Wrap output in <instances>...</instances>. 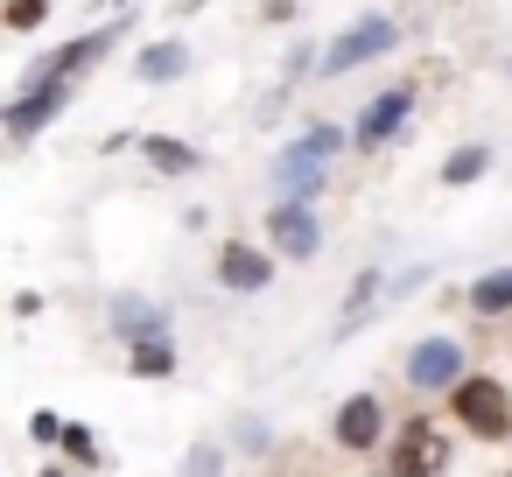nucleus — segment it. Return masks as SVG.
<instances>
[{
	"mask_svg": "<svg viewBox=\"0 0 512 477\" xmlns=\"http://www.w3.org/2000/svg\"><path fill=\"white\" fill-rule=\"evenodd\" d=\"M449 421H456L470 442H505V435H512V393H505V379H491V372L456 379V386H449Z\"/></svg>",
	"mask_w": 512,
	"mask_h": 477,
	"instance_id": "f257e3e1",
	"label": "nucleus"
},
{
	"mask_svg": "<svg viewBox=\"0 0 512 477\" xmlns=\"http://www.w3.org/2000/svg\"><path fill=\"white\" fill-rule=\"evenodd\" d=\"M393 43H400V22H393V15H365V22H351L344 36H330V50L316 57V71H323V78H344V71L372 64V57H386Z\"/></svg>",
	"mask_w": 512,
	"mask_h": 477,
	"instance_id": "f03ea898",
	"label": "nucleus"
},
{
	"mask_svg": "<svg viewBox=\"0 0 512 477\" xmlns=\"http://www.w3.org/2000/svg\"><path fill=\"white\" fill-rule=\"evenodd\" d=\"M330 442H337L344 456H372V449L386 442V400H379V393H351V400L330 414Z\"/></svg>",
	"mask_w": 512,
	"mask_h": 477,
	"instance_id": "7ed1b4c3",
	"label": "nucleus"
},
{
	"mask_svg": "<svg viewBox=\"0 0 512 477\" xmlns=\"http://www.w3.org/2000/svg\"><path fill=\"white\" fill-rule=\"evenodd\" d=\"M386 470H393V477H442V470H449V435H442L435 421H407V428L393 435Z\"/></svg>",
	"mask_w": 512,
	"mask_h": 477,
	"instance_id": "20e7f679",
	"label": "nucleus"
},
{
	"mask_svg": "<svg viewBox=\"0 0 512 477\" xmlns=\"http://www.w3.org/2000/svg\"><path fill=\"white\" fill-rule=\"evenodd\" d=\"M456 379H470L456 337H421V344L407 351V386H414V393H449Z\"/></svg>",
	"mask_w": 512,
	"mask_h": 477,
	"instance_id": "39448f33",
	"label": "nucleus"
},
{
	"mask_svg": "<svg viewBox=\"0 0 512 477\" xmlns=\"http://www.w3.org/2000/svg\"><path fill=\"white\" fill-rule=\"evenodd\" d=\"M267 246H274L281 260H316V246H323V225H316V211H309V204H288V197H274V211H267Z\"/></svg>",
	"mask_w": 512,
	"mask_h": 477,
	"instance_id": "423d86ee",
	"label": "nucleus"
},
{
	"mask_svg": "<svg viewBox=\"0 0 512 477\" xmlns=\"http://www.w3.org/2000/svg\"><path fill=\"white\" fill-rule=\"evenodd\" d=\"M218 281L232 295H260L274 281V246H246V239H225L218 246Z\"/></svg>",
	"mask_w": 512,
	"mask_h": 477,
	"instance_id": "0eeeda50",
	"label": "nucleus"
},
{
	"mask_svg": "<svg viewBox=\"0 0 512 477\" xmlns=\"http://www.w3.org/2000/svg\"><path fill=\"white\" fill-rule=\"evenodd\" d=\"M323 183H330V162L288 141V148H281V162H274V190H281L288 204H316V197H323Z\"/></svg>",
	"mask_w": 512,
	"mask_h": 477,
	"instance_id": "6e6552de",
	"label": "nucleus"
},
{
	"mask_svg": "<svg viewBox=\"0 0 512 477\" xmlns=\"http://www.w3.org/2000/svg\"><path fill=\"white\" fill-rule=\"evenodd\" d=\"M64 99H71V85H36V92H15V99H8V134H15V141L43 134V127L64 113Z\"/></svg>",
	"mask_w": 512,
	"mask_h": 477,
	"instance_id": "1a4fd4ad",
	"label": "nucleus"
},
{
	"mask_svg": "<svg viewBox=\"0 0 512 477\" xmlns=\"http://www.w3.org/2000/svg\"><path fill=\"white\" fill-rule=\"evenodd\" d=\"M407 113H414V85H393V92H379V99L358 113V148H379V141H393V134L407 127Z\"/></svg>",
	"mask_w": 512,
	"mask_h": 477,
	"instance_id": "9d476101",
	"label": "nucleus"
},
{
	"mask_svg": "<svg viewBox=\"0 0 512 477\" xmlns=\"http://www.w3.org/2000/svg\"><path fill=\"white\" fill-rule=\"evenodd\" d=\"M113 330L127 337V344H148V337H169V316L155 309V302H113Z\"/></svg>",
	"mask_w": 512,
	"mask_h": 477,
	"instance_id": "9b49d317",
	"label": "nucleus"
},
{
	"mask_svg": "<svg viewBox=\"0 0 512 477\" xmlns=\"http://www.w3.org/2000/svg\"><path fill=\"white\" fill-rule=\"evenodd\" d=\"M134 71H141V85H169V78L190 71V50H183V43H148Z\"/></svg>",
	"mask_w": 512,
	"mask_h": 477,
	"instance_id": "f8f14e48",
	"label": "nucleus"
},
{
	"mask_svg": "<svg viewBox=\"0 0 512 477\" xmlns=\"http://www.w3.org/2000/svg\"><path fill=\"white\" fill-rule=\"evenodd\" d=\"M470 309L477 316H512V267H491L470 281Z\"/></svg>",
	"mask_w": 512,
	"mask_h": 477,
	"instance_id": "ddd939ff",
	"label": "nucleus"
},
{
	"mask_svg": "<svg viewBox=\"0 0 512 477\" xmlns=\"http://www.w3.org/2000/svg\"><path fill=\"white\" fill-rule=\"evenodd\" d=\"M484 169H491V148H484V141H470V148H449V155H442V183H449V190L477 183Z\"/></svg>",
	"mask_w": 512,
	"mask_h": 477,
	"instance_id": "4468645a",
	"label": "nucleus"
},
{
	"mask_svg": "<svg viewBox=\"0 0 512 477\" xmlns=\"http://www.w3.org/2000/svg\"><path fill=\"white\" fill-rule=\"evenodd\" d=\"M127 372H134V379H169V372H176V344H169V337H148V344H134Z\"/></svg>",
	"mask_w": 512,
	"mask_h": 477,
	"instance_id": "2eb2a0df",
	"label": "nucleus"
},
{
	"mask_svg": "<svg viewBox=\"0 0 512 477\" xmlns=\"http://www.w3.org/2000/svg\"><path fill=\"white\" fill-rule=\"evenodd\" d=\"M141 148H148V162H155L162 176H190V169H197V148H183V141H169V134H148Z\"/></svg>",
	"mask_w": 512,
	"mask_h": 477,
	"instance_id": "dca6fc26",
	"label": "nucleus"
},
{
	"mask_svg": "<svg viewBox=\"0 0 512 477\" xmlns=\"http://www.w3.org/2000/svg\"><path fill=\"white\" fill-rule=\"evenodd\" d=\"M50 8H57V0H8V15H0V22H8L15 36H29V29L50 22Z\"/></svg>",
	"mask_w": 512,
	"mask_h": 477,
	"instance_id": "f3484780",
	"label": "nucleus"
},
{
	"mask_svg": "<svg viewBox=\"0 0 512 477\" xmlns=\"http://www.w3.org/2000/svg\"><path fill=\"white\" fill-rule=\"evenodd\" d=\"M351 141H358V134H344V127H309L295 148H309V155H323V162H330V155H344Z\"/></svg>",
	"mask_w": 512,
	"mask_h": 477,
	"instance_id": "a211bd4d",
	"label": "nucleus"
},
{
	"mask_svg": "<svg viewBox=\"0 0 512 477\" xmlns=\"http://www.w3.org/2000/svg\"><path fill=\"white\" fill-rule=\"evenodd\" d=\"M379 288H386V281H379V267H372V274H358V288H351V302H344V316H337V323H358V316L372 309V295H379Z\"/></svg>",
	"mask_w": 512,
	"mask_h": 477,
	"instance_id": "6ab92c4d",
	"label": "nucleus"
},
{
	"mask_svg": "<svg viewBox=\"0 0 512 477\" xmlns=\"http://www.w3.org/2000/svg\"><path fill=\"white\" fill-rule=\"evenodd\" d=\"M64 449H71V463H85V470H99L106 456H99V442H92V428H64Z\"/></svg>",
	"mask_w": 512,
	"mask_h": 477,
	"instance_id": "aec40b11",
	"label": "nucleus"
},
{
	"mask_svg": "<svg viewBox=\"0 0 512 477\" xmlns=\"http://www.w3.org/2000/svg\"><path fill=\"white\" fill-rule=\"evenodd\" d=\"M183 477H218V449H211V442H197V449H190V463H183Z\"/></svg>",
	"mask_w": 512,
	"mask_h": 477,
	"instance_id": "412c9836",
	"label": "nucleus"
},
{
	"mask_svg": "<svg viewBox=\"0 0 512 477\" xmlns=\"http://www.w3.org/2000/svg\"><path fill=\"white\" fill-rule=\"evenodd\" d=\"M64 428H71V421H57V414H29V435H36V442H64Z\"/></svg>",
	"mask_w": 512,
	"mask_h": 477,
	"instance_id": "4be33fe9",
	"label": "nucleus"
},
{
	"mask_svg": "<svg viewBox=\"0 0 512 477\" xmlns=\"http://www.w3.org/2000/svg\"><path fill=\"white\" fill-rule=\"evenodd\" d=\"M36 477H64V470H57V463H50V470H36Z\"/></svg>",
	"mask_w": 512,
	"mask_h": 477,
	"instance_id": "5701e85b",
	"label": "nucleus"
},
{
	"mask_svg": "<svg viewBox=\"0 0 512 477\" xmlns=\"http://www.w3.org/2000/svg\"><path fill=\"white\" fill-rule=\"evenodd\" d=\"M505 78H512V64H505Z\"/></svg>",
	"mask_w": 512,
	"mask_h": 477,
	"instance_id": "b1692460",
	"label": "nucleus"
},
{
	"mask_svg": "<svg viewBox=\"0 0 512 477\" xmlns=\"http://www.w3.org/2000/svg\"><path fill=\"white\" fill-rule=\"evenodd\" d=\"M379 477H393V470H379Z\"/></svg>",
	"mask_w": 512,
	"mask_h": 477,
	"instance_id": "393cba45",
	"label": "nucleus"
},
{
	"mask_svg": "<svg viewBox=\"0 0 512 477\" xmlns=\"http://www.w3.org/2000/svg\"><path fill=\"white\" fill-rule=\"evenodd\" d=\"M498 477H512V470H498Z\"/></svg>",
	"mask_w": 512,
	"mask_h": 477,
	"instance_id": "a878e982",
	"label": "nucleus"
}]
</instances>
